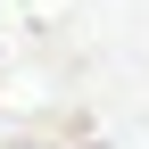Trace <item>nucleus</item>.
Here are the masks:
<instances>
[]
</instances>
